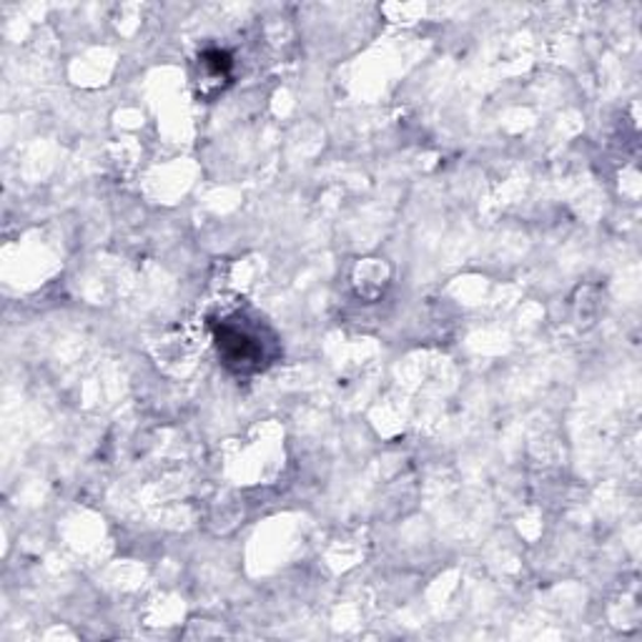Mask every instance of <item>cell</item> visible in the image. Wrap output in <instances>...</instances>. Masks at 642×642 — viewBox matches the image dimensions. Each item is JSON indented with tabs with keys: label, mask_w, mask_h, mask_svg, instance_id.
<instances>
[{
	"label": "cell",
	"mask_w": 642,
	"mask_h": 642,
	"mask_svg": "<svg viewBox=\"0 0 642 642\" xmlns=\"http://www.w3.org/2000/svg\"><path fill=\"white\" fill-rule=\"evenodd\" d=\"M218 352L226 356V364H236L238 370H259V362L264 360V346L256 344V339L238 329L234 324L224 321L222 329L216 334Z\"/></svg>",
	"instance_id": "6da1fadb"
}]
</instances>
